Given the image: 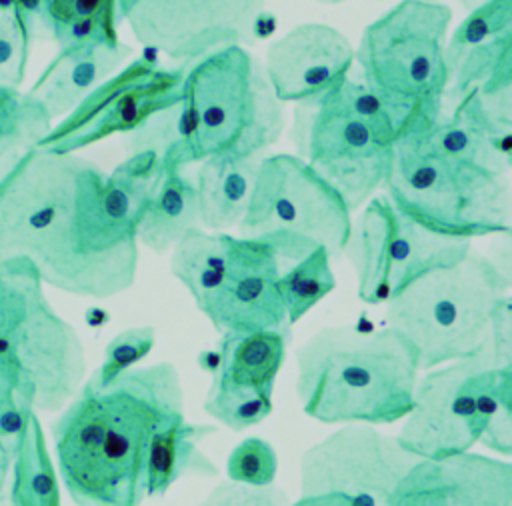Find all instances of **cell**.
<instances>
[{"instance_id":"1","label":"cell","mask_w":512,"mask_h":506,"mask_svg":"<svg viewBox=\"0 0 512 506\" xmlns=\"http://www.w3.org/2000/svg\"><path fill=\"white\" fill-rule=\"evenodd\" d=\"M104 176L78 152L32 148L0 184V258L28 260L44 286L74 296L130 290L138 240L108 214Z\"/></svg>"},{"instance_id":"2","label":"cell","mask_w":512,"mask_h":506,"mask_svg":"<svg viewBox=\"0 0 512 506\" xmlns=\"http://www.w3.org/2000/svg\"><path fill=\"white\" fill-rule=\"evenodd\" d=\"M180 418L184 390L170 362L132 366L108 384L90 376L52 426L68 496L100 506L144 502L152 438Z\"/></svg>"},{"instance_id":"3","label":"cell","mask_w":512,"mask_h":506,"mask_svg":"<svg viewBox=\"0 0 512 506\" xmlns=\"http://www.w3.org/2000/svg\"><path fill=\"white\" fill-rule=\"evenodd\" d=\"M302 412L324 424H392L412 408L418 358L392 328L328 326L296 350Z\"/></svg>"},{"instance_id":"4","label":"cell","mask_w":512,"mask_h":506,"mask_svg":"<svg viewBox=\"0 0 512 506\" xmlns=\"http://www.w3.org/2000/svg\"><path fill=\"white\" fill-rule=\"evenodd\" d=\"M0 374L36 412H60L86 376L84 344L24 258H0Z\"/></svg>"},{"instance_id":"5","label":"cell","mask_w":512,"mask_h":506,"mask_svg":"<svg viewBox=\"0 0 512 506\" xmlns=\"http://www.w3.org/2000/svg\"><path fill=\"white\" fill-rule=\"evenodd\" d=\"M506 288L500 268L470 250L400 288L384 320L412 346L420 370H430L488 348L490 316Z\"/></svg>"},{"instance_id":"6","label":"cell","mask_w":512,"mask_h":506,"mask_svg":"<svg viewBox=\"0 0 512 506\" xmlns=\"http://www.w3.org/2000/svg\"><path fill=\"white\" fill-rule=\"evenodd\" d=\"M416 120L392 146L384 196L406 218L442 236L472 240L506 234L502 176L436 152L420 136Z\"/></svg>"},{"instance_id":"7","label":"cell","mask_w":512,"mask_h":506,"mask_svg":"<svg viewBox=\"0 0 512 506\" xmlns=\"http://www.w3.org/2000/svg\"><path fill=\"white\" fill-rule=\"evenodd\" d=\"M184 100L192 114L190 162L208 156H258L284 130V102L262 62L244 46L218 48L184 72Z\"/></svg>"},{"instance_id":"8","label":"cell","mask_w":512,"mask_h":506,"mask_svg":"<svg viewBox=\"0 0 512 506\" xmlns=\"http://www.w3.org/2000/svg\"><path fill=\"white\" fill-rule=\"evenodd\" d=\"M450 6L436 0H400L370 22L354 52L362 80L422 116L444 112L450 70L446 40Z\"/></svg>"},{"instance_id":"9","label":"cell","mask_w":512,"mask_h":506,"mask_svg":"<svg viewBox=\"0 0 512 506\" xmlns=\"http://www.w3.org/2000/svg\"><path fill=\"white\" fill-rule=\"evenodd\" d=\"M418 456L398 436L346 422L300 458L298 506H390Z\"/></svg>"},{"instance_id":"10","label":"cell","mask_w":512,"mask_h":506,"mask_svg":"<svg viewBox=\"0 0 512 506\" xmlns=\"http://www.w3.org/2000/svg\"><path fill=\"white\" fill-rule=\"evenodd\" d=\"M352 226L344 196L296 154L258 160L248 210L238 224L246 236L288 234L340 256Z\"/></svg>"},{"instance_id":"11","label":"cell","mask_w":512,"mask_h":506,"mask_svg":"<svg viewBox=\"0 0 512 506\" xmlns=\"http://www.w3.org/2000/svg\"><path fill=\"white\" fill-rule=\"evenodd\" d=\"M290 138L296 156L324 176L352 212L382 188L396 142L380 126L326 94L296 102Z\"/></svg>"},{"instance_id":"12","label":"cell","mask_w":512,"mask_h":506,"mask_svg":"<svg viewBox=\"0 0 512 506\" xmlns=\"http://www.w3.org/2000/svg\"><path fill=\"white\" fill-rule=\"evenodd\" d=\"M470 250V240L430 232L398 212L386 196H372L352 220L342 254L356 272L358 298L378 306L422 272Z\"/></svg>"},{"instance_id":"13","label":"cell","mask_w":512,"mask_h":506,"mask_svg":"<svg viewBox=\"0 0 512 506\" xmlns=\"http://www.w3.org/2000/svg\"><path fill=\"white\" fill-rule=\"evenodd\" d=\"M184 68H164L146 58L122 64L70 114L52 124L38 144L54 152H80L114 134H130L184 96Z\"/></svg>"},{"instance_id":"14","label":"cell","mask_w":512,"mask_h":506,"mask_svg":"<svg viewBox=\"0 0 512 506\" xmlns=\"http://www.w3.org/2000/svg\"><path fill=\"white\" fill-rule=\"evenodd\" d=\"M134 38L174 62H194L224 46H248L266 0H116Z\"/></svg>"},{"instance_id":"15","label":"cell","mask_w":512,"mask_h":506,"mask_svg":"<svg viewBox=\"0 0 512 506\" xmlns=\"http://www.w3.org/2000/svg\"><path fill=\"white\" fill-rule=\"evenodd\" d=\"M490 364L494 362L486 348L472 358L426 370L416 380L398 440L418 458L470 450L478 442L476 384Z\"/></svg>"},{"instance_id":"16","label":"cell","mask_w":512,"mask_h":506,"mask_svg":"<svg viewBox=\"0 0 512 506\" xmlns=\"http://www.w3.org/2000/svg\"><path fill=\"white\" fill-rule=\"evenodd\" d=\"M282 258L266 236L228 234V266L216 292L198 308L222 332H252L286 322Z\"/></svg>"},{"instance_id":"17","label":"cell","mask_w":512,"mask_h":506,"mask_svg":"<svg viewBox=\"0 0 512 506\" xmlns=\"http://www.w3.org/2000/svg\"><path fill=\"white\" fill-rule=\"evenodd\" d=\"M390 506H512V464L470 450L418 458Z\"/></svg>"},{"instance_id":"18","label":"cell","mask_w":512,"mask_h":506,"mask_svg":"<svg viewBox=\"0 0 512 506\" xmlns=\"http://www.w3.org/2000/svg\"><path fill=\"white\" fill-rule=\"evenodd\" d=\"M262 66L276 96L284 104H296L328 92L350 76L354 48L336 28L310 22L276 38Z\"/></svg>"},{"instance_id":"19","label":"cell","mask_w":512,"mask_h":506,"mask_svg":"<svg viewBox=\"0 0 512 506\" xmlns=\"http://www.w3.org/2000/svg\"><path fill=\"white\" fill-rule=\"evenodd\" d=\"M416 128L436 152L504 176L512 162V126L500 124L474 90L452 102L450 114L418 116Z\"/></svg>"},{"instance_id":"20","label":"cell","mask_w":512,"mask_h":506,"mask_svg":"<svg viewBox=\"0 0 512 506\" xmlns=\"http://www.w3.org/2000/svg\"><path fill=\"white\" fill-rule=\"evenodd\" d=\"M130 52L124 42L58 48L26 92L46 110L52 122H58L102 80L114 74L130 58Z\"/></svg>"},{"instance_id":"21","label":"cell","mask_w":512,"mask_h":506,"mask_svg":"<svg viewBox=\"0 0 512 506\" xmlns=\"http://www.w3.org/2000/svg\"><path fill=\"white\" fill-rule=\"evenodd\" d=\"M258 156L216 154L202 160L196 174L200 226L224 232L242 222L256 180Z\"/></svg>"},{"instance_id":"22","label":"cell","mask_w":512,"mask_h":506,"mask_svg":"<svg viewBox=\"0 0 512 506\" xmlns=\"http://www.w3.org/2000/svg\"><path fill=\"white\" fill-rule=\"evenodd\" d=\"M474 90L486 110L512 126V32L472 48L456 66L446 100L454 102Z\"/></svg>"},{"instance_id":"23","label":"cell","mask_w":512,"mask_h":506,"mask_svg":"<svg viewBox=\"0 0 512 506\" xmlns=\"http://www.w3.org/2000/svg\"><path fill=\"white\" fill-rule=\"evenodd\" d=\"M214 432V426L186 418L158 430L146 462V496L166 494L184 476H218V466L200 450V442Z\"/></svg>"},{"instance_id":"24","label":"cell","mask_w":512,"mask_h":506,"mask_svg":"<svg viewBox=\"0 0 512 506\" xmlns=\"http://www.w3.org/2000/svg\"><path fill=\"white\" fill-rule=\"evenodd\" d=\"M220 368L212 380L274 394V382L286 356V334L276 328L222 332Z\"/></svg>"},{"instance_id":"25","label":"cell","mask_w":512,"mask_h":506,"mask_svg":"<svg viewBox=\"0 0 512 506\" xmlns=\"http://www.w3.org/2000/svg\"><path fill=\"white\" fill-rule=\"evenodd\" d=\"M10 502L14 506H58L60 486L38 412L26 408L10 440Z\"/></svg>"},{"instance_id":"26","label":"cell","mask_w":512,"mask_h":506,"mask_svg":"<svg viewBox=\"0 0 512 506\" xmlns=\"http://www.w3.org/2000/svg\"><path fill=\"white\" fill-rule=\"evenodd\" d=\"M194 226H200L196 186L180 168H164L136 228L138 244L156 254H166Z\"/></svg>"},{"instance_id":"27","label":"cell","mask_w":512,"mask_h":506,"mask_svg":"<svg viewBox=\"0 0 512 506\" xmlns=\"http://www.w3.org/2000/svg\"><path fill=\"white\" fill-rule=\"evenodd\" d=\"M172 276L188 290L200 308L220 286L228 266V234L190 228L170 250Z\"/></svg>"},{"instance_id":"28","label":"cell","mask_w":512,"mask_h":506,"mask_svg":"<svg viewBox=\"0 0 512 506\" xmlns=\"http://www.w3.org/2000/svg\"><path fill=\"white\" fill-rule=\"evenodd\" d=\"M116 0H50L42 26L58 48L118 44Z\"/></svg>"},{"instance_id":"29","label":"cell","mask_w":512,"mask_h":506,"mask_svg":"<svg viewBox=\"0 0 512 506\" xmlns=\"http://www.w3.org/2000/svg\"><path fill=\"white\" fill-rule=\"evenodd\" d=\"M478 442L502 456L512 454V368L490 364L476 384Z\"/></svg>"},{"instance_id":"30","label":"cell","mask_w":512,"mask_h":506,"mask_svg":"<svg viewBox=\"0 0 512 506\" xmlns=\"http://www.w3.org/2000/svg\"><path fill=\"white\" fill-rule=\"evenodd\" d=\"M330 260L332 256L328 250L324 246H316L296 262L282 268L278 286L286 308V322H298L334 290L336 278Z\"/></svg>"},{"instance_id":"31","label":"cell","mask_w":512,"mask_h":506,"mask_svg":"<svg viewBox=\"0 0 512 506\" xmlns=\"http://www.w3.org/2000/svg\"><path fill=\"white\" fill-rule=\"evenodd\" d=\"M512 32V0H490L474 10L456 26L446 40V64L450 78L460 60L476 46Z\"/></svg>"},{"instance_id":"32","label":"cell","mask_w":512,"mask_h":506,"mask_svg":"<svg viewBox=\"0 0 512 506\" xmlns=\"http://www.w3.org/2000/svg\"><path fill=\"white\" fill-rule=\"evenodd\" d=\"M204 412L226 428L240 432L260 424L272 412V394L212 380L204 398Z\"/></svg>"},{"instance_id":"33","label":"cell","mask_w":512,"mask_h":506,"mask_svg":"<svg viewBox=\"0 0 512 506\" xmlns=\"http://www.w3.org/2000/svg\"><path fill=\"white\" fill-rule=\"evenodd\" d=\"M32 22L14 0H0V86L20 88L30 56Z\"/></svg>"},{"instance_id":"34","label":"cell","mask_w":512,"mask_h":506,"mask_svg":"<svg viewBox=\"0 0 512 506\" xmlns=\"http://www.w3.org/2000/svg\"><path fill=\"white\" fill-rule=\"evenodd\" d=\"M52 124L46 110L28 92L0 86V140L26 138L40 144Z\"/></svg>"},{"instance_id":"35","label":"cell","mask_w":512,"mask_h":506,"mask_svg":"<svg viewBox=\"0 0 512 506\" xmlns=\"http://www.w3.org/2000/svg\"><path fill=\"white\" fill-rule=\"evenodd\" d=\"M154 340H156V332L152 326H136L116 334L108 342L104 350V360L100 368L92 374V378L98 384H108L118 374H122L124 370L144 360L150 354Z\"/></svg>"},{"instance_id":"36","label":"cell","mask_w":512,"mask_h":506,"mask_svg":"<svg viewBox=\"0 0 512 506\" xmlns=\"http://www.w3.org/2000/svg\"><path fill=\"white\" fill-rule=\"evenodd\" d=\"M278 472V458L274 448L256 436L244 438L230 452L226 462V474L232 480L248 484H274Z\"/></svg>"},{"instance_id":"37","label":"cell","mask_w":512,"mask_h":506,"mask_svg":"<svg viewBox=\"0 0 512 506\" xmlns=\"http://www.w3.org/2000/svg\"><path fill=\"white\" fill-rule=\"evenodd\" d=\"M282 492L272 484L258 486L248 482H238L228 478L220 482L204 500V504L212 506H272L282 502Z\"/></svg>"},{"instance_id":"38","label":"cell","mask_w":512,"mask_h":506,"mask_svg":"<svg viewBox=\"0 0 512 506\" xmlns=\"http://www.w3.org/2000/svg\"><path fill=\"white\" fill-rule=\"evenodd\" d=\"M488 352L494 366L512 368V300L508 292L496 302L492 310Z\"/></svg>"},{"instance_id":"39","label":"cell","mask_w":512,"mask_h":506,"mask_svg":"<svg viewBox=\"0 0 512 506\" xmlns=\"http://www.w3.org/2000/svg\"><path fill=\"white\" fill-rule=\"evenodd\" d=\"M30 406H24L8 380L0 374V440H12L18 432L24 412Z\"/></svg>"},{"instance_id":"40","label":"cell","mask_w":512,"mask_h":506,"mask_svg":"<svg viewBox=\"0 0 512 506\" xmlns=\"http://www.w3.org/2000/svg\"><path fill=\"white\" fill-rule=\"evenodd\" d=\"M38 144L26 138H2L0 140V184L14 170V166Z\"/></svg>"},{"instance_id":"41","label":"cell","mask_w":512,"mask_h":506,"mask_svg":"<svg viewBox=\"0 0 512 506\" xmlns=\"http://www.w3.org/2000/svg\"><path fill=\"white\" fill-rule=\"evenodd\" d=\"M18 4V8L26 14V18L34 24V22H44L50 0H14Z\"/></svg>"},{"instance_id":"42","label":"cell","mask_w":512,"mask_h":506,"mask_svg":"<svg viewBox=\"0 0 512 506\" xmlns=\"http://www.w3.org/2000/svg\"><path fill=\"white\" fill-rule=\"evenodd\" d=\"M196 362H198V366H200L204 372H208L210 376H214V374L218 372V368H220V350H202V352L198 354Z\"/></svg>"},{"instance_id":"43","label":"cell","mask_w":512,"mask_h":506,"mask_svg":"<svg viewBox=\"0 0 512 506\" xmlns=\"http://www.w3.org/2000/svg\"><path fill=\"white\" fill-rule=\"evenodd\" d=\"M10 476V440H0V492L6 488Z\"/></svg>"},{"instance_id":"44","label":"cell","mask_w":512,"mask_h":506,"mask_svg":"<svg viewBox=\"0 0 512 506\" xmlns=\"http://www.w3.org/2000/svg\"><path fill=\"white\" fill-rule=\"evenodd\" d=\"M468 12L470 10H474V8H478V6H482V4H486V2H490V0H458Z\"/></svg>"},{"instance_id":"45","label":"cell","mask_w":512,"mask_h":506,"mask_svg":"<svg viewBox=\"0 0 512 506\" xmlns=\"http://www.w3.org/2000/svg\"><path fill=\"white\" fill-rule=\"evenodd\" d=\"M316 2H324V4H340V2H346V0H316Z\"/></svg>"}]
</instances>
